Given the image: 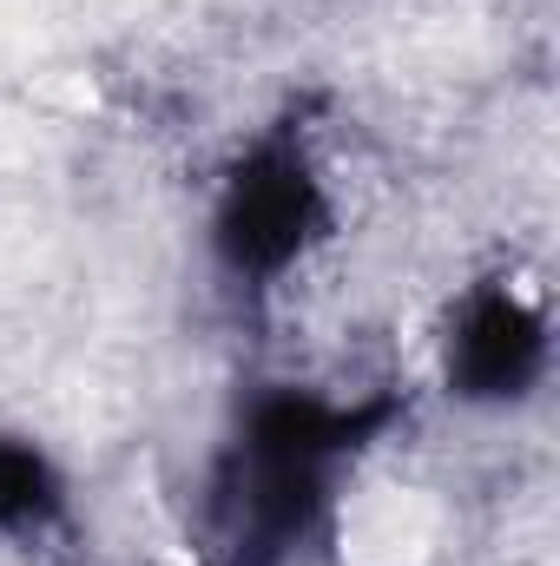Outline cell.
<instances>
[{"instance_id": "1", "label": "cell", "mask_w": 560, "mask_h": 566, "mask_svg": "<svg viewBox=\"0 0 560 566\" xmlns=\"http://www.w3.org/2000/svg\"><path fill=\"white\" fill-rule=\"evenodd\" d=\"M390 422L396 396H330L310 382L251 389L205 481L218 534L211 566H283L330 521L343 474Z\"/></svg>"}, {"instance_id": "2", "label": "cell", "mask_w": 560, "mask_h": 566, "mask_svg": "<svg viewBox=\"0 0 560 566\" xmlns=\"http://www.w3.org/2000/svg\"><path fill=\"white\" fill-rule=\"evenodd\" d=\"M330 224H336V198H330V178H323L310 139L297 126H271L225 165V178L211 191L205 244H211V264L225 271V283L278 290L283 277H297L317 258Z\"/></svg>"}, {"instance_id": "3", "label": "cell", "mask_w": 560, "mask_h": 566, "mask_svg": "<svg viewBox=\"0 0 560 566\" xmlns=\"http://www.w3.org/2000/svg\"><path fill=\"white\" fill-rule=\"evenodd\" d=\"M554 363L548 310L515 277H481L448 303L442 323V389L462 409H521L541 396Z\"/></svg>"}, {"instance_id": "4", "label": "cell", "mask_w": 560, "mask_h": 566, "mask_svg": "<svg viewBox=\"0 0 560 566\" xmlns=\"http://www.w3.org/2000/svg\"><path fill=\"white\" fill-rule=\"evenodd\" d=\"M60 514H66V474H60V461L33 434L0 428V541L46 534Z\"/></svg>"}]
</instances>
